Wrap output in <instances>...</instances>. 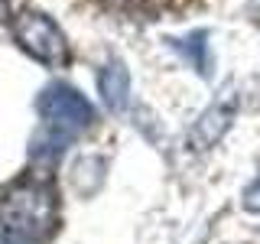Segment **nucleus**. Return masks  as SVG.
Returning a JSON list of instances; mask_svg holds the SVG:
<instances>
[{"mask_svg":"<svg viewBox=\"0 0 260 244\" xmlns=\"http://www.w3.org/2000/svg\"><path fill=\"white\" fill-rule=\"evenodd\" d=\"M59 218L55 192L39 179H20L0 195V225L13 238H46Z\"/></svg>","mask_w":260,"mask_h":244,"instance_id":"1","label":"nucleus"},{"mask_svg":"<svg viewBox=\"0 0 260 244\" xmlns=\"http://www.w3.org/2000/svg\"><path fill=\"white\" fill-rule=\"evenodd\" d=\"M13 39L16 46L26 55H32L36 62L49 65V69H59L69 62V43H65L62 29L39 10H23L13 16Z\"/></svg>","mask_w":260,"mask_h":244,"instance_id":"2","label":"nucleus"},{"mask_svg":"<svg viewBox=\"0 0 260 244\" xmlns=\"http://www.w3.org/2000/svg\"><path fill=\"white\" fill-rule=\"evenodd\" d=\"M36 111L46 120V127L55 134H78V130L91 127L94 120L91 101L78 95L72 85H46L36 101Z\"/></svg>","mask_w":260,"mask_h":244,"instance_id":"3","label":"nucleus"},{"mask_svg":"<svg viewBox=\"0 0 260 244\" xmlns=\"http://www.w3.org/2000/svg\"><path fill=\"white\" fill-rule=\"evenodd\" d=\"M234 114H238V95H234L231 88H224L221 98H215V101L199 114V120L192 124L189 137H185V140L192 143V150H208V146H215L224 137V130L231 127Z\"/></svg>","mask_w":260,"mask_h":244,"instance_id":"4","label":"nucleus"},{"mask_svg":"<svg viewBox=\"0 0 260 244\" xmlns=\"http://www.w3.org/2000/svg\"><path fill=\"white\" fill-rule=\"evenodd\" d=\"M98 88H101L104 104H108L114 114L127 111V104H130V72H127V65L120 59H111L101 69V75H98Z\"/></svg>","mask_w":260,"mask_h":244,"instance_id":"5","label":"nucleus"},{"mask_svg":"<svg viewBox=\"0 0 260 244\" xmlns=\"http://www.w3.org/2000/svg\"><path fill=\"white\" fill-rule=\"evenodd\" d=\"M205 39H208L205 33H192L189 39H176V46L182 49V52H185V59H189V62L195 65V69L202 72V75L208 72V43H205Z\"/></svg>","mask_w":260,"mask_h":244,"instance_id":"6","label":"nucleus"},{"mask_svg":"<svg viewBox=\"0 0 260 244\" xmlns=\"http://www.w3.org/2000/svg\"><path fill=\"white\" fill-rule=\"evenodd\" d=\"M244 199H247V208H260V179L247 189V195H244Z\"/></svg>","mask_w":260,"mask_h":244,"instance_id":"7","label":"nucleus"},{"mask_svg":"<svg viewBox=\"0 0 260 244\" xmlns=\"http://www.w3.org/2000/svg\"><path fill=\"white\" fill-rule=\"evenodd\" d=\"M4 4H7V0H0V13H4Z\"/></svg>","mask_w":260,"mask_h":244,"instance_id":"8","label":"nucleus"},{"mask_svg":"<svg viewBox=\"0 0 260 244\" xmlns=\"http://www.w3.org/2000/svg\"><path fill=\"white\" fill-rule=\"evenodd\" d=\"M0 244H13V241H0Z\"/></svg>","mask_w":260,"mask_h":244,"instance_id":"9","label":"nucleus"}]
</instances>
